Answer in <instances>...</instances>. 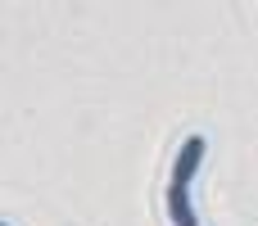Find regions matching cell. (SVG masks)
<instances>
[{"label":"cell","mask_w":258,"mask_h":226,"mask_svg":"<svg viewBox=\"0 0 258 226\" xmlns=\"http://www.w3.org/2000/svg\"><path fill=\"white\" fill-rule=\"evenodd\" d=\"M200 159H204V136H186V140H181V154H177V163H172V186H190Z\"/></svg>","instance_id":"obj_1"},{"label":"cell","mask_w":258,"mask_h":226,"mask_svg":"<svg viewBox=\"0 0 258 226\" xmlns=\"http://www.w3.org/2000/svg\"><path fill=\"white\" fill-rule=\"evenodd\" d=\"M168 217L172 226H200L195 208H190V186H168Z\"/></svg>","instance_id":"obj_2"}]
</instances>
